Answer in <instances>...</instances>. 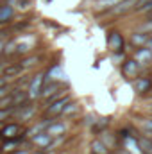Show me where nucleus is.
<instances>
[{
	"label": "nucleus",
	"instance_id": "f257e3e1",
	"mask_svg": "<svg viewBox=\"0 0 152 154\" xmlns=\"http://www.w3.org/2000/svg\"><path fill=\"white\" fill-rule=\"evenodd\" d=\"M39 115H41V108H39L38 100H31V102L25 104V106L13 108V120L23 124L25 127H27L29 124H32L34 120H38Z\"/></svg>",
	"mask_w": 152,
	"mask_h": 154
},
{
	"label": "nucleus",
	"instance_id": "f03ea898",
	"mask_svg": "<svg viewBox=\"0 0 152 154\" xmlns=\"http://www.w3.org/2000/svg\"><path fill=\"white\" fill-rule=\"evenodd\" d=\"M74 99H75V97H74L72 91L65 93V95H63L61 99H57L56 102H52V104L41 108V115L39 116H45V118H61V113L65 111V108H66Z\"/></svg>",
	"mask_w": 152,
	"mask_h": 154
},
{
	"label": "nucleus",
	"instance_id": "7ed1b4c3",
	"mask_svg": "<svg viewBox=\"0 0 152 154\" xmlns=\"http://www.w3.org/2000/svg\"><path fill=\"white\" fill-rule=\"evenodd\" d=\"M18 63L22 65V68H23V72H27V74H32V72H36L39 68H43L45 65H47V57L43 56V54H27V56H23V57H20L18 59Z\"/></svg>",
	"mask_w": 152,
	"mask_h": 154
},
{
	"label": "nucleus",
	"instance_id": "20e7f679",
	"mask_svg": "<svg viewBox=\"0 0 152 154\" xmlns=\"http://www.w3.org/2000/svg\"><path fill=\"white\" fill-rule=\"evenodd\" d=\"M150 32L147 31H141V29H134L129 32V38L125 43V52L132 50V48H141V47H147L149 41H150Z\"/></svg>",
	"mask_w": 152,
	"mask_h": 154
},
{
	"label": "nucleus",
	"instance_id": "39448f33",
	"mask_svg": "<svg viewBox=\"0 0 152 154\" xmlns=\"http://www.w3.org/2000/svg\"><path fill=\"white\" fill-rule=\"evenodd\" d=\"M43 84H45V70L39 68V70L31 74L29 84H27V93L32 100H39V93H41Z\"/></svg>",
	"mask_w": 152,
	"mask_h": 154
},
{
	"label": "nucleus",
	"instance_id": "423d86ee",
	"mask_svg": "<svg viewBox=\"0 0 152 154\" xmlns=\"http://www.w3.org/2000/svg\"><path fill=\"white\" fill-rule=\"evenodd\" d=\"M61 90H70V84L66 82V81H61V79H57V81H48V82H45L43 84V88H41V93H39V106L47 100V99H50L52 95H56L57 91H61Z\"/></svg>",
	"mask_w": 152,
	"mask_h": 154
},
{
	"label": "nucleus",
	"instance_id": "0eeeda50",
	"mask_svg": "<svg viewBox=\"0 0 152 154\" xmlns=\"http://www.w3.org/2000/svg\"><path fill=\"white\" fill-rule=\"evenodd\" d=\"M23 133H25V125L20 124V122H16V120H13V118H11V122L7 120V122L2 125V129H0L2 140H13V138L22 136Z\"/></svg>",
	"mask_w": 152,
	"mask_h": 154
},
{
	"label": "nucleus",
	"instance_id": "6e6552de",
	"mask_svg": "<svg viewBox=\"0 0 152 154\" xmlns=\"http://www.w3.org/2000/svg\"><path fill=\"white\" fill-rule=\"evenodd\" d=\"M120 74H122V77L125 79V81H132V79H136V77L141 74V66L131 57V56H127L125 59H123V63L120 65Z\"/></svg>",
	"mask_w": 152,
	"mask_h": 154
},
{
	"label": "nucleus",
	"instance_id": "1a4fd4ad",
	"mask_svg": "<svg viewBox=\"0 0 152 154\" xmlns=\"http://www.w3.org/2000/svg\"><path fill=\"white\" fill-rule=\"evenodd\" d=\"M106 43H108V48L111 52H125V38L123 34L118 31V29H109L108 31V36H106Z\"/></svg>",
	"mask_w": 152,
	"mask_h": 154
},
{
	"label": "nucleus",
	"instance_id": "9d476101",
	"mask_svg": "<svg viewBox=\"0 0 152 154\" xmlns=\"http://www.w3.org/2000/svg\"><path fill=\"white\" fill-rule=\"evenodd\" d=\"M72 127H74V122H68V120L57 118V120H54V122L47 127V133H48L52 138H57V136H65V134H68Z\"/></svg>",
	"mask_w": 152,
	"mask_h": 154
},
{
	"label": "nucleus",
	"instance_id": "9b49d317",
	"mask_svg": "<svg viewBox=\"0 0 152 154\" xmlns=\"http://www.w3.org/2000/svg\"><path fill=\"white\" fill-rule=\"evenodd\" d=\"M134 5H136V0H120V2L114 4L111 9H108L106 13H102V16H104V14H108V16H114V18H118V16H125L127 13H132Z\"/></svg>",
	"mask_w": 152,
	"mask_h": 154
},
{
	"label": "nucleus",
	"instance_id": "f8f14e48",
	"mask_svg": "<svg viewBox=\"0 0 152 154\" xmlns=\"http://www.w3.org/2000/svg\"><path fill=\"white\" fill-rule=\"evenodd\" d=\"M131 88H132V91H134L140 99H143V97L152 90V79L147 77V75H138L136 79L131 81Z\"/></svg>",
	"mask_w": 152,
	"mask_h": 154
},
{
	"label": "nucleus",
	"instance_id": "ddd939ff",
	"mask_svg": "<svg viewBox=\"0 0 152 154\" xmlns=\"http://www.w3.org/2000/svg\"><path fill=\"white\" fill-rule=\"evenodd\" d=\"M131 57H132L141 68L152 66V48H149V47L132 48V50H131Z\"/></svg>",
	"mask_w": 152,
	"mask_h": 154
},
{
	"label": "nucleus",
	"instance_id": "4468645a",
	"mask_svg": "<svg viewBox=\"0 0 152 154\" xmlns=\"http://www.w3.org/2000/svg\"><path fill=\"white\" fill-rule=\"evenodd\" d=\"M82 115H84L82 104H81L77 99H74V100L65 108V111L61 113V118H63V120H68V122H75V120H79Z\"/></svg>",
	"mask_w": 152,
	"mask_h": 154
},
{
	"label": "nucleus",
	"instance_id": "2eb2a0df",
	"mask_svg": "<svg viewBox=\"0 0 152 154\" xmlns=\"http://www.w3.org/2000/svg\"><path fill=\"white\" fill-rule=\"evenodd\" d=\"M14 20H16V9H14V5L0 2V27L11 25Z\"/></svg>",
	"mask_w": 152,
	"mask_h": 154
},
{
	"label": "nucleus",
	"instance_id": "dca6fc26",
	"mask_svg": "<svg viewBox=\"0 0 152 154\" xmlns=\"http://www.w3.org/2000/svg\"><path fill=\"white\" fill-rule=\"evenodd\" d=\"M27 142V138H25V133L22 134V136H18V138H13V140H4L2 143H0V154H13L20 145H23Z\"/></svg>",
	"mask_w": 152,
	"mask_h": 154
},
{
	"label": "nucleus",
	"instance_id": "f3484780",
	"mask_svg": "<svg viewBox=\"0 0 152 154\" xmlns=\"http://www.w3.org/2000/svg\"><path fill=\"white\" fill-rule=\"evenodd\" d=\"M108 129H111V118L109 116H97L95 124L90 127V133L93 136H100L102 133H106Z\"/></svg>",
	"mask_w": 152,
	"mask_h": 154
},
{
	"label": "nucleus",
	"instance_id": "a211bd4d",
	"mask_svg": "<svg viewBox=\"0 0 152 154\" xmlns=\"http://www.w3.org/2000/svg\"><path fill=\"white\" fill-rule=\"evenodd\" d=\"M52 140H54V138L45 131V133H39L36 136H32V138L29 140V143H31L34 149H48L50 143H52Z\"/></svg>",
	"mask_w": 152,
	"mask_h": 154
},
{
	"label": "nucleus",
	"instance_id": "6ab92c4d",
	"mask_svg": "<svg viewBox=\"0 0 152 154\" xmlns=\"http://www.w3.org/2000/svg\"><path fill=\"white\" fill-rule=\"evenodd\" d=\"M88 149H90V154H106L109 149L106 147V143L99 138V136H93L90 142H88Z\"/></svg>",
	"mask_w": 152,
	"mask_h": 154
},
{
	"label": "nucleus",
	"instance_id": "aec40b11",
	"mask_svg": "<svg viewBox=\"0 0 152 154\" xmlns=\"http://www.w3.org/2000/svg\"><path fill=\"white\" fill-rule=\"evenodd\" d=\"M122 149L127 151V152H131V154H143L141 149H140V145H138V140H136L134 136L125 138V140L122 142Z\"/></svg>",
	"mask_w": 152,
	"mask_h": 154
},
{
	"label": "nucleus",
	"instance_id": "412c9836",
	"mask_svg": "<svg viewBox=\"0 0 152 154\" xmlns=\"http://www.w3.org/2000/svg\"><path fill=\"white\" fill-rule=\"evenodd\" d=\"M136 140H138V145H140L141 152L143 154H152V138L150 136H147V134L141 133Z\"/></svg>",
	"mask_w": 152,
	"mask_h": 154
},
{
	"label": "nucleus",
	"instance_id": "4be33fe9",
	"mask_svg": "<svg viewBox=\"0 0 152 154\" xmlns=\"http://www.w3.org/2000/svg\"><path fill=\"white\" fill-rule=\"evenodd\" d=\"M32 5H34V0H18L14 4V9L16 13H29L32 11Z\"/></svg>",
	"mask_w": 152,
	"mask_h": 154
},
{
	"label": "nucleus",
	"instance_id": "5701e85b",
	"mask_svg": "<svg viewBox=\"0 0 152 154\" xmlns=\"http://www.w3.org/2000/svg\"><path fill=\"white\" fill-rule=\"evenodd\" d=\"M0 108H2V109H13V108H14V102H13V97H11V93L0 99Z\"/></svg>",
	"mask_w": 152,
	"mask_h": 154
},
{
	"label": "nucleus",
	"instance_id": "b1692460",
	"mask_svg": "<svg viewBox=\"0 0 152 154\" xmlns=\"http://www.w3.org/2000/svg\"><path fill=\"white\" fill-rule=\"evenodd\" d=\"M125 57H127V52H113L111 54V61L114 65H122Z\"/></svg>",
	"mask_w": 152,
	"mask_h": 154
},
{
	"label": "nucleus",
	"instance_id": "393cba45",
	"mask_svg": "<svg viewBox=\"0 0 152 154\" xmlns=\"http://www.w3.org/2000/svg\"><path fill=\"white\" fill-rule=\"evenodd\" d=\"M13 118V109H2L0 108V122H7Z\"/></svg>",
	"mask_w": 152,
	"mask_h": 154
},
{
	"label": "nucleus",
	"instance_id": "a878e982",
	"mask_svg": "<svg viewBox=\"0 0 152 154\" xmlns=\"http://www.w3.org/2000/svg\"><path fill=\"white\" fill-rule=\"evenodd\" d=\"M145 115L152 116V100H147V104H145Z\"/></svg>",
	"mask_w": 152,
	"mask_h": 154
},
{
	"label": "nucleus",
	"instance_id": "bb28decb",
	"mask_svg": "<svg viewBox=\"0 0 152 154\" xmlns=\"http://www.w3.org/2000/svg\"><path fill=\"white\" fill-rule=\"evenodd\" d=\"M143 22H152V9L143 14Z\"/></svg>",
	"mask_w": 152,
	"mask_h": 154
},
{
	"label": "nucleus",
	"instance_id": "cd10ccee",
	"mask_svg": "<svg viewBox=\"0 0 152 154\" xmlns=\"http://www.w3.org/2000/svg\"><path fill=\"white\" fill-rule=\"evenodd\" d=\"M0 2H5V4H11V5H14L18 0H0Z\"/></svg>",
	"mask_w": 152,
	"mask_h": 154
},
{
	"label": "nucleus",
	"instance_id": "c85d7f7f",
	"mask_svg": "<svg viewBox=\"0 0 152 154\" xmlns=\"http://www.w3.org/2000/svg\"><path fill=\"white\" fill-rule=\"evenodd\" d=\"M118 154H131V152H127V151H123V149H118Z\"/></svg>",
	"mask_w": 152,
	"mask_h": 154
},
{
	"label": "nucleus",
	"instance_id": "c756f323",
	"mask_svg": "<svg viewBox=\"0 0 152 154\" xmlns=\"http://www.w3.org/2000/svg\"><path fill=\"white\" fill-rule=\"evenodd\" d=\"M4 43H5V41H2V39H0V54H2V48H4Z\"/></svg>",
	"mask_w": 152,
	"mask_h": 154
},
{
	"label": "nucleus",
	"instance_id": "7c9ffc66",
	"mask_svg": "<svg viewBox=\"0 0 152 154\" xmlns=\"http://www.w3.org/2000/svg\"><path fill=\"white\" fill-rule=\"evenodd\" d=\"M106 154H118V151H108Z\"/></svg>",
	"mask_w": 152,
	"mask_h": 154
},
{
	"label": "nucleus",
	"instance_id": "2f4dec72",
	"mask_svg": "<svg viewBox=\"0 0 152 154\" xmlns=\"http://www.w3.org/2000/svg\"><path fill=\"white\" fill-rule=\"evenodd\" d=\"M149 48H152V36H150V41H149V45H147Z\"/></svg>",
	"mask_w": 152,
	"mask_h": 154
},
{
	"label": "nucleus",
	"instance_id": "473e14b6",
	"mask_svg": "<svg viewBox=\"0 0 152 154\" xmlns=\"http://www.w3.org/2000/svg\"><path fill=\"white\" fill-rule=\"evenodd\" d=\"M116 2H120V0H116Z\"/></svg>",
	"mask_w": 152,
	"mask_h": 154
},
{
	"label": "nucleus",
	"instance_id": "72a5a7b5",
	"mask_svg": "<svg viewBox=\"0 0 152 154\" xmlns=\"http://www.w3.org/2000/svg\"><path fill=\"white\" fill-rule=\"evenodd\" d=\"M149 116H150V115H149ZM150 118H152V116H150Z\"/></svg>",
	"mask_w": 152,
	"mask_h": 154
},
{
	"label": "nucleus",
	"instance_id": "f704fd0d",
	"mask_svg": "<svg viewBox=\"0 0 152 154\" xmlns=\"http://www.w3.org/2000/svg\"><path fill=\"white\" fill-rule=\"evenodd\" d=\"M48 2H50V0H48Z\"/></svg>",
	"mask_w": 152,
	"mask_h": 154
}]
</instances>
